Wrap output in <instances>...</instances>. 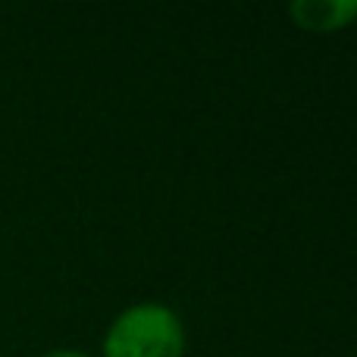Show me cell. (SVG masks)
Segmentation results:
<instances>
[{
    "label": "cell",
    "instance_id": "cell-1",
    "mask_svg": "<svg viewBox=\"0 0 357 357\" xmlns=\"http://www.w3.org/2000/svg\"><path fill=\"white\" fill-rule=\"evenodd\" d=\"M185 326L163 304H135L113 320L104 335V357H182Z\"/></svg>",
    "mask_w": 357,
    "mask_h": 357
},
{
    "label": "cell",
    "instance_id": "cell-3",
    "mask_svg": "<svg viewBox=\"0 0 357 357\" xmlns=\"http://www.w3.org/2000/svg\"><path fill=\"white\" fill-rule=\"evenodd\" d=\"M44 357H88V354H79V351H50Z\"/></svg>",
    "mask_w": 357,
    "mask_h": 357
},
{
    "label": "cell",
    "instance_id": "cell-2",
    "mask_svg": "<svg viewBox=\"0 0 357 357\" xmlns=\"http://www.w3.org/2000/svg\"><path fill=\"white\" fill-rule=\"evenodd\" d=\"M289 13L307 31H333L345 29L351 19H357V3H348V0H301V3H291Z\"/></svg>",
    "mask_w": 357,
    "mask_h": 357
}]
</instances>
